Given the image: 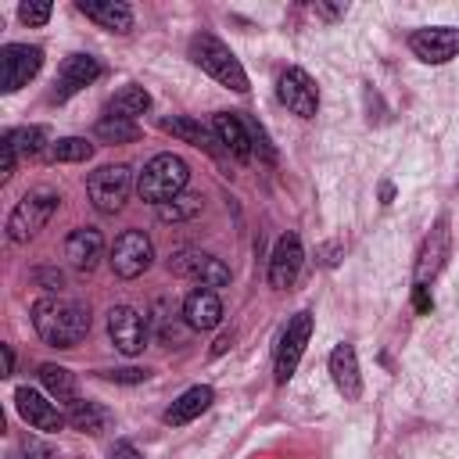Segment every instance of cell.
Listing matches in <instances>:
<instances>
[{
  "label": "cell",
  "instance_id": "obj_1",
  "mask_svg": "<svg viewBox=\"0 0 459 459\" xmlns=\"http://www.w3.org/2000/svg\"><path fill=\"white\" fill-rule=\"evenodd\" d=\"M32 326L50 348H75L90 333V308L72 298H39L32 305Z\"/></svg>",
  "mask_w": 459,
  "mask_h": 459
},
{
  "label": "cell",
  "instance_id": "obj_2",
  "mask_svg": "<svg viewBox=\"0 0 459 459\" xmlns=\"http://www.w3.org/2000/svg\"><path fill=\"white\" fill-rule=\"evenodd\" d=\"M190 61H194L201 72H208L215 82L237 90V93H247V72H244V65H240V61L233 57V50H230L222 39H215L212 32H197V36L190 39Z\"/></svg>",
  "mask_w": 459,
  "mask_h": 459
},
{
  "label": "cell",
  "instance_id": "obj_3",
  "mask_svg": "<svg viewBox=\"0 0 459 459\" xmlns=\"http://www.w3.org/2000/svg\"><path fill=\"white\" fill-rule=\"evenodd\" d=\"M186 179H190V165L179 154H154L143 165V172L136 176V194H140V201L165 204L183 194Z\"/></svg>",
  "mask_w": 459,
  "mask_h": 459
},
{
  "label": "cell",
  "instance_id": "obj_4",
  "mask_svg": "<svg viewBox=\"0 0 459 459\" xmlns=\"http://www.w3.org/2000/svg\"><path fill=\"white\" fill-rule=\"evenodd\" d=\"M57 194L54 190H29L14 208H11V215H7V237L14 240V244H25V240H32L47 222H50V215L57 212Z\"/></svg>",
  "mask_w": 459,
  "mask_h": 459
},
{
  "label": "cell",
  "instance_id": "obj_5",
  "mask_svg": "<svg viewBox=\"0 0 459 459\" xmlns=\"http://www.w3.org/2000/svg\"><path fill=\"white\" fill-rule=\"evenodd\" d=\"M129 190H133V172H129V165H100V169H93L90 179H86V194H90L93 208L104 212V215L118 212V208L126 204Z\"/></svg>",
  "mask_w": 459,
  "mask_h": 459
},
{
  "label": "cell",
  "instance_id": "obj_6",
  "mask_svg": "<svg viewBox=\"0 0 459 459\" xmlns=\"http://www.w3.org/2000/svg\"><path fill=\"white\" fill-rule=\"evenodd\" d=\"M312 337V312H294L287 330L280 333V344H276V362H273V377L276 384H287L305 355V344Z\"/></svg>",
  "mask_w": 459,
  "mask_h": 459
},
{
  "label": "cell",
  "instance_id": "obj_7",
  "mask_svg": "<svg viewBox=\"0 0 459 459\" xmlns=\"http://www.w3.org/2000/svg\"><path fill=\"white\" fill-rule=\"evenodd\" d=\"M43 68V50L29 47V43H7L0 50V93H14L22 86H29V79H36Z\"/></svg>",
  "mask_w": 459,
  "mask_h": 459
},
{
  "label": "cell",
  "instance_id": "obj_8",
  "mask_svg": "<svg viewBox=\"0 0 459 459\" xmlns=\"http://www.w3.org/2000/svg\"><path fill=\"white\" fill-rule=\"evenodd\" d=\"M448 251H452V233H448V215H437V222L430 226V233L423 237L420 244V255H416V287H427L448 262Z\"/></svg>",
  "mask_w": 459,
  "mask_h": 459
},
{
  "label": "cell",
  "instance_id": "obj_9",
  "mask_svg": "<svg viewBox=\"0 0 459 459\" xmlns=\"http://www.w3.org/2000/svg\"><path fill=\"white\" fill-rule=\"evenodd\" d=\"M151 258H154V247L143 230H126L111 247V269L122 280H136L151 265Z\"/></svg>",
  "mask_w": 459,
  "mask_h": 459
},
{
  "label": "cell",
  "instance_id": "obj_10",
  "mask_svg": "<svg viewBox=\"0 0 459 459\" xmlns=\"http://www.w3.org/2000/svg\"><path fill=\"white\" fill-rule=\"evenodd\" d=\"M409 50L427 65H445V61H452L459 54V29H452V25L416 29L409 36Z\"/></svg>",
  "mask_w": 459,
  "mask_h": 459
},
{
  "label": "cell",
  "instance_id": "obj_11",
  "mask_svg": "<svg viewBox=\"0 0 459 459\" xmlns=\"http://www.w3.org/2000/svg\"><path fill=\"white\" fill-rule=\"evenodd\" d=\"M280 100L287 104V111H294L298 118H312L316 108H319V90H316V79L305 72V68H287L280 75V86H276Z\"/></svg>",
  "mask_w": 459,
  "mask_h": 459
},
{
  "label": "cell",
  "instance_id": "obj_12",
  "mask_svg": "<svg viewBox=\"0 0 459 459\" xmlns=\"http://www.w3.org/2000/svg\"><path fill=\"white\" fill-rule=\"evenodd\" d=\"M108 337H111V344L122 355H140L143 351V341H147V323H143V316L136 308L115 305L108 312Z\"/></svg>",
  "mask_w": 459,
  "mask_h": 459
},
{
  "label": "cell",
  "instance_id": "obj_13",
  "mask_svg": "<svg viewBox=\"0 0 459 459\" xmlns=\"http://www.w3.org/2000/svg\"><path fill=\"white\" fill-rule=\"evenodd\" d=\"M100 75V61L93 54H68L65 65L57 68V79H54V90H50V100H68L75 97L82 86H90L93 79Z\"/></svg>",
  "mask_w": 459,
  "mask_h": 459
},
{
  "label": "cell",
  "instance_id": "obj_14",
  "mask_svg": "<svg viewBox=\"0 0 459 459\" xmlns=\"http://www.w3.org/2000/svg\"><path fill=\"white\" fill-rule=\"evenodd\" d=\"M169 269L176 276L197 280L201 287H226L230 283V269L215 255H204V251H179L176 258H169Z\"/></svg>",
  "mask_w": 459,
  "mask_h": 459
},
{
  "label": "cell",
  "instance_id": "obj_15",
  "mask_svg": "<svg viewBox=\"0 0 459 459\" xmlns=\"http://www.w3.org/2000/svg\"><path fill=\"white\" fill-rule=\"evenodd\" d=\"M14 405H18L22 420H25L32 430L57 434V430L68 423V416H65V412H61L54 402H47L39 391H32V387H18V391H14Z\"/></svg>",
  "mask_w": 459,
  "mask_h": 459
},
{
  "label": "cell",
  "instance_id": "obj_16",
  "mask_svg": "<svg viewBox=\"0 0 459 459\" xmlns=\"http://www.w3.org/2000/svg\"><path fill=\"white\" fill-rule=\"evenodd\" d=\"M301 262H305V251H301V240L298 233H283L273 247V258H269V283L276 290H287L298 273H301Z\"/></svg>",
  "mask_w": 459,
  "mask_h": 459
},
{
  "label": "cell",
  "instance_id": "obj_17",
  "mask_svg": "<svg viewBox=\"0 0 459 459\" xmlns=\"http://www.w3.org/2000/svg\"><path fill=\"white\" fill-rule=\"evenodd\" d=\"M222 319V301L212 287H197L183 298V323L190 330H215Z\"/></svg>",
  "mask_w": 459,
  "mask_h": 459
},
{
  "label": "cell",
  "instance_id": "obj_18",
  "mask_svg": "<svg viewBox=\"0 0 459 459\" xmlns=\"http://www.w3.org/2000/svg\"><path fill=\"white\" fill-rule=\"evenodd\" d=\"M330 377H333V387H337L348 402H355V398L362 394L359 355H355V348H351V344H337V348L330 351Z\"/></svg>",
  "mask_w": 459,
  "mask_h": 459
},
{
  "label": "cell",
  "instance_id": "obj_19",
  "mask_svg": "<svg viewBox=\"0 0 459 459\" xmlns=\"http://www.w3.org/2000/svg\"><path fill=\"white\" fill-rule=\"evenodd\" d=\"M212 133H215V140L233 154V158H240V161H247L255 151H251V133H247V122L240 118V115H230V111H219L215 118H212Z\"/></svg>",
  "mask_w": 459,
  "mask_h": 459
},
{
  "label": "cell",
  "instance_id": "obj_20",
  "mask_svg": "<svg viewBox=\"0 0 459 459\" xmlns=\"http://www.w3.org/2000/svg\"><path fill=\"white\" fill-rule=\"evenodd\" d=\"M100 255H104V237H100V230L79 226V230L68 233V240H65V258H68L75 269H86V273H90Z\"/></svg>",
  "mask_w": 459,
  "mask_h": 459
},
{
  "label": "cell",
  "instance_id": "obj_21",
  "mask_svg": "<svg viewBox=\"0 0 459 459\" xmlns=\"http://www.w3.org/2000/svg\"><path fill=\"white\" fill-rule=\"evenodd\" d=\"M75 7L90 22H97L100 29H108V32H129L133 29V11L122 0H79Z\"/></svg>",
  "mask_w": 459,
  "mask_h": 459
},
{
  "label": "cell",
  "instance_id": "obj_22",
  "mask_svg": "<svg viewBox=\"0 0 459 459\" xmlns=\"http://www.w3.org/2000/svg\"><path fill=\"white\" fill-rule=\"evenodd\" d=\"M212 402H215V391H212L208 384H194V387H186V391L165 409V423H169V427H183V423L197 420Z\"/></svg>",
  "mask_w": 459,
  "mask_h": 459
},
{
  "label": "cell",
  "instance_id": "obj_23",
  "mask_svg": "<svg viewBox=\"0 0 459 459\" xmlns=\"http://www.w3.org/2000/svg\"><path fill=\"white\" fill-rule=\"evenodd\" d=\"M65 416H68V427H72V430H82V434H104V430L111 427V412H108L100 402H82V398H75Z\"/></svg>",
  "mask_w": 459,
  "mask_h": 459
},
{
  "label": "cell",
  "instance_id": "obj_24",
  "mask_svg": "<svg viewBox=\"0 0 459 459\" xmlns=\"http://www.w3.org/2000/svg\"><path fill=\"white\" fill-rule=\"evenodd\" d=\"M39 384L50 391V398H54V402H65V405H72V402L79 398V387H75V373H72V369H65V366L43 362V366H39Z\"/></svg>",
  "mask_w": 459,
  "mask_h": 459
},
{
  "label": "cell",
  "instance_id": "obj_25",
  "mask_svg": "<svg viewBox=\"0 0 459 459\" xmlns=\"http://www.w3.org/2000/svg\"><path fill=\"white\" fill-rule=\"evenodd\" d=\"M161 129L172 133L176 140L190 143V147H204V151H215V140L212 133L197 122V118H186V115H172V118H161Z\"/></svg>",
  "mask_w": 459,
  "mask_h": 459
},
{
  "label": "cell",
  "instance_id": "obj_26",
  "mask_svg": "<svg viewBox=\"0 0 459 459\" xmlns=\"http://www.w3.org/2000/svg\"><path fill=\"white\" fill-rule=\"evenodd\" d=\"M151 108V93L143 90V86H136V82H129V86H122L115 97H111V104H108V111L115 115V118H136V115H143Z\"/></svg>",
  "mask_w": 459,
  "mask_h": 459
},
{
  "label": "cell",
  "instance_id": "obj_27",
  "mask_svg": "<svg viewBox=\"0 0 459 459\" xmlns=\"http://www.w3.org/2000/svg\"><path fill=\"white\" fill-rule=\"evenodd\" d=\"M100 140H108V143H129V140H136L140 136V126L136 122H129V118H115V115H108V118H100L97 122V129H93Z\"/></svg>",
  "mask_w": 459,
  "mask_h": 459
},
{
  "label": "cell",
  "instance_id": "obj_28",
  "mask_svg": "<svg viewBox=\"0 0 459 459\" xmlns=\"http://www.w3.org/2000/svg\"><path fill=\"white\" fill-rule=\"evenodd\" d=\"M93 154V143L82 140V136H65V140H54L47 158L50 161H86Z\"/></svg>",
  "mask_w": 459,
  "mask_h": 459
},
{
  "label": "cell",
  "instance_id": "obj_29",
  "mask_svg": "<svg viewBox=\"0 0 459 459\" xmlns=\"http://www.w3.org/2000/svg\"><path fill=\"white\" fill-rule=\"evenodd\" d=\"M11 140H14L18 158H29V154H39L43 151V143L50 140V133L43 126H22V129H11Z\"/></svg>",
  "mask_w": 459,
  "mask_h": 459
},
{
  "label": "cell",
  "instance_id": "obj_30",
  "mask_svg": "<svg viewBox=\"0 0 459 459\" xmlns=\"http://www.w3.org/2000/svg\"><path fill=\"white\" fill-rule=\"evenodd\" d=\"M197 212H201V197H194V194H179V197L158 204L161 222H183V219H194Z\"/></svg>",
  "mask_w": 459,
  "mask_h": 459
},
{
  "label": "cell",
  "instance_id": "obj_31",
  "mask_svg": "<svg viewBox=\"0 0 459 459\" xmlns=\"http://www.w3.org/2000/svg\"><path fill=\"white\" fill-rule=\"evenodd\" d=\"M50 14H54V7H50L47 0H25V4L18 7V18H22L25 25H32V29L47 25V22H50Z\"/></svg>",
  "mask_w": 459,
  "mask_h": 459
},
{
  "label": "cell",
  "instance_id": "obj_32",
  "mask_svg": "<svg viewBox=\"0 0 459 459\" xmlns=\"http://www.w3.org/2000/svg\"><path fill=\"white\" fill-rule=\"evenodd\" d=\"M247 122V133H251V151L262 158V161H276V147L269 143V133L255 122V118H244Z\"/></svg>",
  "mask_w": 459,
  "mask_h": 459
},
{
  "label": "cell",
  "instance_id": "obj_33",
  "mask_svg": "<svg viewBox=\"0 0 459 459\" xmlns=\"http://www.w3.org/2000/svg\"><path fill=\"white\" fill-rule=\"evenodd\" d=\"M14 161H18V151H14V140H11V129H7L0 136V179H11Z\"/></svg>",
  "mask_w": 459,
  "mask_h": 459
},
{
  "label": "cell",
  "instance_id": "obj_34",
  "mask_svg": "<svg viewBox=\"0 0 459 459\" xmlns=\"http://www.w3.org/2000/svg\"><path fill=\"white\" fill-rule=\"evenodd\" d=\"M22 452H25V459H61V452L54 445L39 441V437H25L22 441Z\"/></svg>",
  "mask_w": 459,
  "mask_h": 459
},
{
  "label": "cell",
  "instance_id": "obj_35",
  "mask_svg": "<svg viewBox=\"0 0 459 459\" xmlns=\"http://www.w3.org/2000/svg\"><path fill=\"white\" fill-rule=\"evenodd\" d=\"M104 377L108 380H118V384H140L147 377V369H108Z\"/></svg>",
  "mask_w": 459,
  "mask_h": 459
},
{
  "label": "cell",
  "instance_id": "obj_36",
  "mask_svg": "<svg viewBox=\"0 0 459 459\" xmlns=\"http://www.w3.org/2000/svg\"><path fill=\"white\" fill-rule=\"evenodd\" d=\"M111 459H143V455H140V452H136L129 441H118V445L111 448Z\"/></svg>",
  "mask_w": 459,
  "mask_h": 459
},
{
  "label": "cell",
  "instance_id": "obj_37",
  "mask_svg": "<svg viewBox=\"0 0 459 459\" xmlns=\"http://www.w3.org/2000/svg\"><path fill=\"white\" fill-rule=\"evenodd\" d=\"M412 294H416V308H420V312H430V308H434V301H430L427 287H412Z\"/></svg>",
  "mask_w": 459,
  "mask_h": 459
},
{
  "label": "cell",
  "instance_id": "obj_38",
  "mask_svg": "<svg viewBox=\"0 0 459 459\" xmlns=\"http://www.w3.org/2000/svg\"><path fill=\"white\" fill-rule=\"evenodd\" d=\"M319 255H326V258H323V262H326V265H333V262H337V258H333V255H341V244H326V247H323V251H319Z\"/></svg>",
  "mask_w": 459,
  "mask_h": 459
},
{
  "label": "cell",
  "instance_id": "obj_39",
  "mask_svg": "<svg viewBox=\"0 0 459 459\" xmlns=\"http://www.w3.org/2000/svg\"><path fill=\"white\" fill-rule=\"evenodd\" d=\"M7 373H14V351H11V344H4V377Z\"/></svg>",
  "mask_w": 459,
  "mask_h": 459
},
{
  "label": "cell",
  "instance_id": "obj_40",
  "mask_svg": "<svg viewBox=\"0 0 459 459\" xmlns=\"http://www.w3.org/2000/svg\"><path fill=\"white\" fill-rule=\"evenodd\" d=\"M226 348H230V337H219V341H215V348H212V351H215V355H222V351H226Z\"/></svg>",
  "mask_w": 459,
  "mask_h": 459
},
{
  "label": "cell",
  "instance_id": "obj_41",
  "mask_svg": "<svg viewBox=\"0 0 459 459\" xmlns=\"http://www.w3.org/2000/svg\"><path fill=\"white\" fill-rule=\"evenodd\" d=\"M7 459H22V455H18V452H11V455H7Z\"/></svg>",
  "mask_w": 459,
  "mask_h": 459
}]
</instances>
